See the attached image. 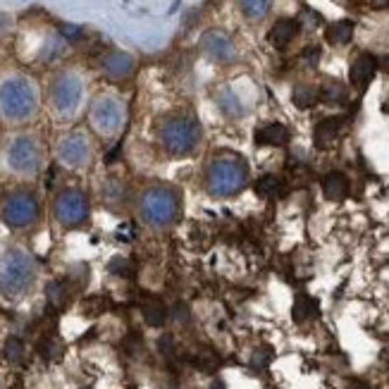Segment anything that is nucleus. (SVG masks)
<instances>
[{"instance_id": "423d86ee", "label": "nucleus", "mask_w": 389, "mask_h": 389, "mask_svg": "<svg viewBox=\"0 0 389 389\" xmlns=\"http://www.w3.org/2000/svg\"><path fill=\"white\" fill-rule=\"evenodd\" d=\"M158 139L172 155H189L201 141V125L191 115H172L158 127Z\"/></svg>"}, {"instance_id": "79ce46f5", "label": "nucleus", "mask_w": 389, "mask_h": 389, "mask_svg": "<svg viewBox=\"0 0 389 389\" xmlns=\"http://www.w3.org/2000/svg\"><path fill=\"white\" fill-rule=\"evenodd\" d=\"M382 110H385V113L389 115V98L385 100V103H382Z\"/></svg>"}, {"instance_id": "c756f323", "label": "nucleus", "mask_w": 389, "mask_h": 389, "mask_svg": "<svg viewBox=\"0 0 389 389\" xmlns=\"http://www.w3.org/2000/svg\"><path fill=\"white\" fill-rule=\"evenodd\" d=\"M103 196H105V203H110V206H120V203L125 201V191H122V187L118 182L105 184Z\"/></svg>"}, {"instance_id": "dca6fc26", "label": "nucleus", "mask_w": 389, "mask_h": 389, "mask_svg": "<svg viewBox=\"0 0 389 389\" xmlns=\"http://www.w3.org/2000/svg\"><path fill=\"white\" fill-rule=\"evenodd\" d=\"M289 141V129L279 122H272V125H265L256 132V143L258 146H284Z\"/></svg>"}, {"instance_id": "72a5a7b5", "label": "nucleus", "mask_w": 389, "mask_h": 389, "mask_svg": "<svg viewBox=\"0 0 389 389\" xmlns=\"http://www.w3.org/2000/svg\"><path fill=\"white\" fill-rule=\"evenodd\" d=\"M110 272H115V275H127V272H129V263L125 261V258H113Z\"/></svg>"}, {"instance_id": "c85d7f7f", "label": "nucleus", "mask_w": 389, "mask_h": 389, "mask_svg": "<svg viewBox=\"0 0 389 389\" xmlns=\"http://www.w3.org/2000/svg\"><path fill=\"white\" fill-rule=\"evenodd\" d=\"M3 353H5V358H8L10 363L22 365L24 363V342L19 337H8Z\"/></svg>"}, {"instance_id": "473e14b6", "label": "nucleus", "mask_w": 389, "mask_h": 389, "mask_svg": "<svg viewBox=\"0 0 389 389\" xmlns=\"http://www.w3.org/2000/svg\"><path fill=\"white\" fill-rule=\"evenodd\" d=\"M301 63L306 67H318V63H320V48L318 46L306 48V51L301 53Z\"/></svg>"}, {"instance_id": "9b49d317", "label": "nucleus", "mask_w": 389, "mask_h": 389, "mask_svg": "<svg viewBox=\"0 0 389 389\" xmlns=\"http://www.w3.org/2000/svg\"><path fill=\"white\" fill-rule=\"evenodd\" d=\"M58 160L70 170H81L91 160V141L84 132H72L58 141Z\"/></svg>"}, {"instance_id": "c9c22d12", "label": "nucleus", "mask_w": 389, "mask_h": 389, "mask_svg": "<svg viewBox=\"0 0 389 389\" xmlns=\"http://www.w3.org/2000/svg\"><path fill=\"white\" fill-rule=\"evenodd\" d=\"M158 346H160V351L165 353V356H172V337H170V334H165V337H160Z\"/></svg>"}, {"instance_id": "cd10ccee", "label": "nucleus", "mask_w": 389, "mask_h": 389, "mask_svg": "<svg viewBox=\"0 0 389 389\" xmlns=\"http://www.w3.org/2000/svg\"><path fill=\"white\" fill-rule=\"evenodd\" d=\"M320 98L330 105H337V103H344L346 100V88L339 84V81H325L323 88H320Z\"/></svg>"}, {"instance_id": "e433bc0d", "label": "nucleus", "mask_w": 389, "mask_h": 389, "mask_svg": "<svg viewBox=\"0 0 389 389\" xmlns=\"http://www.w3.org/2000/svg\"><path fill=\"white\" fill-rule=\"evenodd\" d=\"M187 316H189L187 306L177 304V306H175V320H177V323H187Z\"/></svg>"}, {"instance_id": "a211bd4d", "label": "nucleus", "mask_w": 389, "mask_h": 389, "mask_svg": "<svg viewBox=\"0 0 389 389\" xmlns=\"http://www.w3.org/2000/svg\"><path fill=\"white\" fill-rule=\"evenodd\" d=\"M141 313H143V320H146V325L151 327H162L167 323L170 318V311L167 306L160 301V299H146L141 306Z\"/></svg>"}, {"instance_id": "20e7f679", "label": "nucleus", "mask_w": 389, "mask_h": 389, "mask_svg": "<svg viewBox=\"0 0 389 389\" xmlns=\"http://www.w3.org/2000/svg\"><path fill=\"white\" fill-rule=\"evenodd\" d=\"M249 180V167L242 158L234 155H220L213 158L206 167V189L208 194L217 196V199H227V196H237L239 191L247 187Z\"/></svg>"}, {"instance_id": "f704fd0d", "label": "nucleus", "mask_w": 389, "mask_h": 389, "mask_svg": "<svg viewBox=\"0 0 389 389\" xmlns=\"http://www.w3.org/2000/svg\"><path fill=\"white\" fill-rule=\"evenodd\" d=\"M60 29H63V36H67L70 41H77L81 36V29H79V26H74V24H63Z\"/></svg>"}, {"instance_id": "0eeeda50", "label": "nucleus", "mask_w": 389, "mask_h": 389, "mask_svg": "<svg viewBox=\"0 0 389 389\" xmlns=\"http://www.w3.org/2000/svg\"><path fill=\"white\" fill-rule=\"evenodd\" d=\"M41 215V203L29 189H12L0 201V217L12 229L31 227Z\"/></svg>"}, {"instance_id": "7c9ffc66", "label": "nucleus", "mask_w": 389, "mask_h": 389, "mask_svg": "<svg viewBox=\"0 0 389 389\" xmlns=\"http://www.w3.org/2000/svg\"><path fill=\"white\" fill-rule=\"evenodd\" d=\"M272 361V349L263 346V349H256L254 356H251V365L254 368H268Z\"/></svg>"}, {"instance_id": "7ed1b4c3", "label": "nucleus", "mask_w": 389, "mask_h": 389, "mask_svg": "<svg viewBox=\"0 0 389 389\" xmlns=\"http://www.w3.org/2000/svg\"><path fill=\"white\" fill-rule=\"evenodd\" d=\"M182 213V199L180 194L167 187V184H153L143 189L139 199V215L141 220L151 227H170L177 222Z\"/></svg>"}, {"instance_id": "f03ea898", "label": "nucleus", "mask_w": 389, "mask_h": 389, "mask_svg": "<svg viewBox=\"0 0 389 389\" xmlns=\"http://www.w3.org/2000/svg\"><path fill=\"white\" fill-rule=\"evenodd\" d=\"M36 279V261L19 247H5L0 251V294L5 299H19L29 291Z\"/></svg>"}, {"instance_id": "f257e3e1", "label": "nucleus", "mask_w": 389, "mask_h": 389, "mask_svg": "<svg viewBox=\"0 0 389 389\" xmlns=\"http://www.w3.org/2000/svg\"><path fill=\"white\" fill-rule=\"evenodd\" d=\"M38 110V88L24 74H10L0 81V118L12 125L31 120Z\"/></svg>"}, {"instance_id": "1a4fd4ad", "label": "nucleus", "mask_w": 389, "mask_h": 389, "mask_svg": "<svg viewBox=\"0 0 389 389\" xmlns=\"http://www.w3.org/2000/svg\"><path fill=\"white\" fill-rule=\"evenodd\" d=\"M53 215L63 227H81L86 224L88 215H91V206H88V196L79 187H67L56 196L53 201Z\"/></svg>"}, {"instance_id": "39448f33", "label": "nucleus", "mask_w": 389, "mask_h": 389, "mask_svg": "<svg viewBox=\"0 0 389 389\" xmlns=\"http://www.w3.org/2000/svg\"><path fill=\"white\" fill-rule=\"evenodd\" d=\"M5 165L12 175L22 177V180H31L41 172L43 167V148L36 136L31 134H17L12 136L5 146Z\"/></svg>"}, {"instance_id": "ddd939ff", "label": "nucleus", "mask_w": 389, "mask_h": 389, "mask_svg": "<svg viewBox=\"0 0 389 389\" xmlns=\"http://www.w3.org/2000/svg\"><path fill=\"white\" fill-rule=\"evenodd\" d=\"M100 70L110 79H127L134 72V58L125 51H110L100 58Z\"/></svg>"}, {"instance_id": "9d476101", "label": "nucleus", "mask_w": 389, "mask_h": 389, "mask_svg": "<svg viewBox=\"0 0 389 389\" xmlns=\"http://www.w3.org/2000/svg\"><path fill=\"white\" fill-rule=\"evenodd\" d=\"M125 120H127L125 103L108 93L98 95L91 103V110H88V122H91L93 132H98L100 136H115L125 127Z\"/></svg>"}, {"instance_id": "37998d69", "label": "nucleus", "mask_w": 389, "mask_h": 389, "mask_svg": "<svg viewBox=\"0 0 389 389\" xmlns=\"http://www.w3.org/2000/svg\"><path fill=\"white\" fill-rule=\"evenodd\" d=\"M12 389H24V387H22V382H17V385H15V387H12Z\"/></svg>"}, {"instance_id": "bb28decb", "label": "nucleus", "mask_w": 389, "mask_h": 389, "mask_svg": "<svg viewBox=\"0 0 389 389\" xmlns=\"http://www.w3.org/2000/svg\"><path fill=\"white\" fill-rule=\"evenodd\" d=\"M38 351L46 361H58L63 356V344H60V339L56 334H43L38 342Z\"/></svg>"}, {"instance_id": "4be33fe9", "label": "nucleus", "mask_w": 389, "mask_h": 389, "mask_svg": "<svg viewBox=\"0 0 389 389\" xmlns=\"http://www.w3.org/2000/svg\"><path fill=\"white\" fill-rule=\"evenodd\" d=\"M325 36H327V41H330L332 46H346L353 38V22H349V19L334 22V24L327 26Z\"/></svg>"}, {"instance_id": "aec40b11", "label": "nucleus", "mask_w": 389, "mask_h": 389, "mask_svg": "<svg viewBox=\"0 0 389 389\" xmlns=\"http://www.w3.org/2000/svg\"><path fill=\"white\" fill-rule=\"evenodd\" d=\"M46 296H48V304H51L53 308H58V311L65 308V306L70 304V296H72L70 282H67V279H53V282H48Z\"/></svg>"}, {"instance_id": "ea45409f", "label": "nucleus", "mask_w": 389, "mask_h": 389, "mask_svg": "<svg viewBox=\"0 0 389 389\" xmlns=\"http://www.w3.org/2000/svg\"><path fill=\"white\" fill-rule=\"evenodd\" d=\"M353 389H370L365 385V382H353Z\"/></svg>"}, {"instance_id": "f3484780", "label": "nucleus", "mask_w": 389, "mask_h": 389, "mask_svg": "<svg viewBox=\"0 0 389 389\" xmlns=\"http://www.w3.org/2000/svg\"><path fill=\"white\" fill-rule=\"evenodd\" d=\"M323 194L327 201H342L349 194V180L342 172H330L323 180Z\"/></svg>"}, {"instance_id": "5701e85b", "label": "nucleus", "mask_w": 389, "mask_h": 389, "mask_svg": "<svg viewBox=\"0 0 389 389\" xmlns=\"http://www.w3.org/2000/svg\"><path fill=\"white\" fill-rule=\"evenodd\" d=\"M215 100H217V105H220V110L224 115H229V118H239V115H244L242 100H239L237 93L229 91V88H222V91L215 95Z\"/></svg>"}, {"instance_id": "c03bdc74", "label": "nucleus", "mask_w": 389, "mask_h": 389, "mask_svg": "<svg viewBox=\"0 0 389 389\" xmlns=\"http://www.w3.org/2000/svg\"><path fill=\"white\" fill-rule=\"evenodd\" d=\"M81 389H91V387H81Z\"/></svg>"}, {"instance_id": "58836bf2", "label": "nucleus", "mask_w": 389, "mask_h": 389, "mask_svg": "<svg viewBox=\"0 0 389 389\" xmlns=\"http://www.w3.org/2000/svg\"><path fill=\"white\" fill-rule=\"evenodd\" d=\"M382 70H385V72L389 74V56H385V58H382Z\"/></svg>"}, {"instance_id": "a878e982", "label": "nucleus", "mask_w": 389, "mask_h": 389, "mask_svg": "<svg viewBox=\"0 0 389 389\" xmlns=\"http://www.w3.org/2000/svg\"><path fill=\"white\" fill-rule=\"evenodd\" d=\"M239 8L249 19H261L270 12L272 0H239Z\"/></svg>"}, {"instance_id": "412c9836", "label": "nucleus", "mask_w": 389, "mask_h": 389, "mask_svg": "<svg viewBox=\"0 0 389 389\" xmlns=\"http://www.w3.org/2000/svg\"><path fill=\"white\" fill-rule=\"evenodd\" d=\"M320 313V306L313 296L308 294H299L296 301H294V308H291V318L294 323H308V320L318 318Z\"/></svg>"}, {"instance_id": "2f4dec72", "label": "nucleus", "mask_w": 389, "mask_h": 389, "mask_svg": "<svg viewBox=\"0 0 389 389\" xmlns=\"http://www.w3.org/2000/svg\"><path fill=\"white\" fill-rule=\"evenodd\" d=\"M320 22H323V19H320L318 12H313V10H304L301 17H299V26H306V29H316Z\"/></svg>"}, {"instance_id": "393cba45", "label": "nucleus", "mask_w": 389, "mask_h": 389, "mask_svg": "<svg viewBox=\"0 0 389 389\" xmlns=\"http://www.w3.org/2000/svg\"><path fill=\"white\" fill-rule=\"evenodd\" d=\"M256 194L263 196V199H275V196L282 194V180L275 175H265L258 180L256 184Z\"/></svg>"}, {"instance_id": "4468645a", "label": "nucleus", "mask_w": 389, "mask_h": 389, "mask_svg": "<svg viewBox=\"0 0 389 389\" xmlns=\"http://www.w3.org/2000/svg\"><path fill=\"white\" fill-rule=\"evenodd\" d=\"M375 72H378V60H375L370 53H363V56H358L351 65V72H349L351 84L358 88H365L373 81Z\"/></svg>"}, {"instance_id": "4c0bfd02", "label": "nucleus", "mask_w": 389, "mask_h": 389, "mask_svg": "<svg viewBox=\"0 0 389 389\" xmlns=\"http://www.w3.org/2000/svg\"><path fill=\"white\" fill-rule=\"evenodd\" d=\"M363 3L368 5V8H373V10H385V8H389V0H363Z\"/></svg>"}, {"instance_id": "6e6552de", "label": "nucleus", "mask_w": 389, "mask_h": 389, "mask_svg": "<svg viewBox=\"0 0 389 389\" xmlns=\"http://www.w3.org/2000/svg\"><path fill=\"white\" fill-rule=\"evenodd\" d=\"M81 98H84V79L79 72L65 70L60 72L51 84V108L58 118H72L79 110Z\"/></svg>"}, {"instance_id": "a19ab883", "label": "nucleus", "mask_w": 389, "mask_h": 389, "mask_svg": "<svg viewBox=\"0 0 389 389\" xmlns=\"http://www.w3.org/2000/svg\"><path fill=\"white\" fill-rule=\"evenodd\" d=\"M210 389H224V385H222L220 380H215V382H213V387H210Z\"/></svg>"}, {"instance_id": "2eb2a0df", "label": "nucleus", "mask_w": 389, "mask_h": 389, "mask_svg": "<svg viewBox=\"0 0 389 389\" xmlns=\"http://www.w3.org/2000/svg\"><path fill=\"white\" fill-rule=\"evenodd\" d=\"M342 127H344L342 118H327V120H323L316 127V134H313V139H316V146L318 148L334 146L337 139H339V134H342Z\"/></svg>"}, {"instance_id": "f8f14e48", "label": "nucleus", "mask_w": 389, "mask_h": 389, "mask_svg": "<svg viewBox=\"0 0 389 389\" xmlns=\"http://www.w3.org/2000/svg\"><path fill=\"white\" fill-rule=\"evenodd\" d=\"M201 48L206 56H210L217 63H232L237 56L234 51V43H232V38L227 33H222L220 29H210L201 36Z\"/></svg>"}, {"instance_id": "6ab92c4d", "label": "nucleus", "mask_w": 389, "mask_h": 389, "mask_svg": "<svg viewBox=\"0 0 389 389\" xmlns=\"http://www.w3.org/2000/svg\"><path fill=\"white\" fill-rule=\"evenodd\" d=\"M296 33H299L296 19H279V22H275V26L270 29V41L277 48H284L286 43H291V41L296 38Z\"/></svg>"}, {"instance_id": "b1692460", "label": "nucleus", "mask_w": 389, "mask_h": 389, "mask_svg": "<svg viewBox=\"0 0 389 389\" xmlns=\"http://www.w3.org/2000/svg\"><path fill=\"white\" fill-rule=\"evenodd\" d=\"M294 103H296V108H301V110H306V108H313L318 103V98H320V91L316 86H311V84H299L296 88H294Z\"/></svg>"}]
</instances>
